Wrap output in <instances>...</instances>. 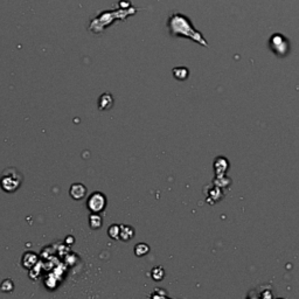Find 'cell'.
<instances>
[{
  "mask_svg": "<svg viewBox=\"0 0 299 299\" xmlns=\"http://www.w3.org/2000/svg\"><path fill=\"white\" fill-rule=\"evenodd\" d=\"M87 206L91 213H102L106 207L105 195L101 193V192H95L88 199Z\"/></svg>",
  "mask_w": 299,
  "mask_h": 299,
  "instance_id": "4",
  "label": "cell"
},
{
  "mask_svg": "<svg viewBox=\"0 0 299 299\" xmlns=\"http://www.w3.org/2000/svg\"><path fill=\"white\" fill-rule=\"evenodd\" d=\"M3 285H6V287L5 286L2 287L4 292H9V291H12L13 289V283L11 282V279H5V281L3 282Z\"/></svg>",
  "mask_w": 299,
  "mask_h": 299,
  "instance_id": "13",
  "label": "cell"
},
{
  "mask_svg": "<svg viewBox=\"0 0 299 299\" xmlns=\"http://www.w3.org/2000/svg\"><path fill=\"white\" fill-rule=\"evenodd\" d=\"M135 236V231H133L132 227L130 226H124L121 225V231H120V239L121 241H130L132 237Z\"/></svg>",
  "mask_w": 299,
  "mask_h": 299,
  "instance_id": "7",
  "label": "cell"
},
{
  "mask_svg": "<svg viewBox=\"0 0 299 299\" xmlns=\"http://www.w3.org/2000/svg\"><path fill=\"white\" fill-rule=\"evenodd\" d=\"M167 28L168 32L172 36H178V38H186L192 41L197 42V44L208 47V44L205 40V38L202 34L199 32L198 29H195L189 17H186L185 14L174 12L168 17L167 20Z\"/></svg>",
  "mask_w": 299,
  "mask_h": 299,
  "instance_id": "1",
  "label": "cell"
},
{
  "mask_svg": "<svg viewBox=\"0 0 299 299\" xmlns=\"http://www.w3.org/2000/svg\"><path fill=\"white\" fill-rule=\"evenodd\" d=\"M269 47L275 55L285 57L290 52V41L283 34L275 33L269 39Z\"/></svg>",
  "mask_w": 299,
  "mask_h": 299,
  "instance_id": "3",
  "label": "cell"
},
{
  "mask_svg": "<svg viewBox=\"0 0 299 299\" xmlns=\"http://www.w3.org/2000/svg\"><path fill=\"white\" fill-rule=\"evenodd\" d=\"M114 105V98L109 93L103 94L98 99L99 110H109Z\"/></svg>",
  "mask_w": 299,
  "mask_h": 299,
  "instance_id": "6",
  "label": "cell"
},
{
  "mask_svg": "<svg viewBox=\"0 0 299 299\" xmlns=\"http://www.w3.org/2000/svg\"><path fill=\"white\" fill-rule=\"evenodd\" d=\"M120 231H121V225H113L109 228L108 234L111 239L114 240H118L120 239Z\"/></svg>",
  "mask_w": 299,
  "mask_h": 299,
  "instance_id": "12",
  "label": "cell"
},
{
  "mask_svg": "<svg viewBox=\"0 0 299 299\" xmlns=\"http://www.w3.org/2000/svg\"><path fill=\"white\" fill-rule=\"evenodd\" d=\"M150 251V247L145 243H138L135 247V254L138 257H141V256L146 255Z\"/></svg>",
  "mask_w": 299,
  "mask_h": 299,
  "instance_id": "11",
  "label": "cell"
},
{
  "mask_svg": "<svg viewBox=\"0 0 299 299\" xmlns=\"http://www.w3.org/2000/svg\"><path fill=\"white\" fill-rule=\"evenodd\" d=\"M89 225L91 229H99L103 225V218L98 213H91L89 216Z\"/></svg>",
  "mask_w": 299,
  "mask_h": 299,
  "instance_id": "8",
  "label": "cell"
},
{
  "mask_svg": "<svg viewBox=\"0 0 299 299\" xmlns=\"http://www.w3.org/2000/svg\"><path fill=\"white\" fill-rule=\"evenodd\" d=\"M24 177L15 167H9L0 175V187L7 193H14L20 189Z\"/></svg>",
  "mask_w": 299,
  "mask_h": 299,
  "instance_id": "2",
  "label": "cell"
},
{
  "mask_svg": "<svg viewBox=\"0 0 299 299\" xmlns=\"http://www.w3.org/2000/svg\"><path fill=\"white\" fill-rule=\"evenodd\" d=\"M151 277L155 279L156 282H160L165 277V271L162 267H156L152 269Z\"/></svg>",
  "mask_w": 299,
  "mask_h": 299,
  "instance_id": "10",
  "label": "cell"
},
{
  "mask_svg": "<svg viewBox=\"0 0 299 299\" xmlns=\"http://www.w3.org/2000/svg\"><path fill=\"white\" fill-rule=\"evenodd\" d=\"M189 69L185 68V67H178V68H174L173 69V75L175 79L180 80V81H183V80H186L189 78Z\"/></svg>",
  "mask_w": 299,
  "mask_h": 299,
  "instance_id": "9",
  "label": "cell"
},
{
  "mask_svg": "<svg viewBox=\"0 0 299 299\" xmlns=\"http://www.w3.org/2000/svg\"><path fill=\"white\" fill-rule=\"evenodd\" d=\"M69 194H70V197L74 200H82L87 194V189L82 183H74V185H71L70 190H69Z\"/></svg>",
  "mask_w": 299,
  "mask_h": 299,
  "instance_id": "5",
  "label": "cell"
}]
</instances>
